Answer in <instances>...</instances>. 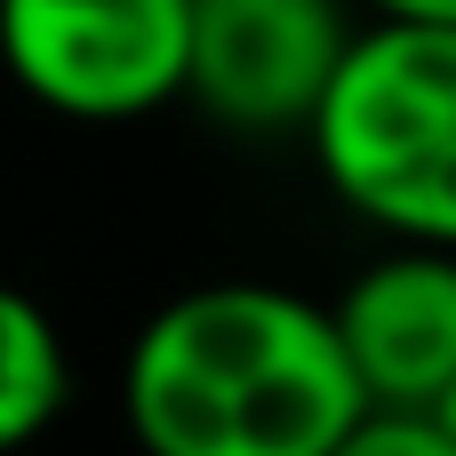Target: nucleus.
<instances>
[{
  "label": "nucleus",
  "instance_id": "nucleus-1",
  "mask_svg": "<svg viewBox=\"0 0 456 456\" xmlns=\"http://www.w3.org/2000/svg\"><path fill=\"white\" fill-rule=\"evenodd\" d=\"M120 417L144 456H337L369 393L329 305L273 281H208L128 337Z\"/></svg>",
  "mask_w": 456,
  "mask_h": 456
},
{
  "label": "nucleus",
  "instance_id": "nucleus-2",
  "mask_svg": "<svg viewBox=\"0 0 456 456\" xmlns=\"http://www.w3.org/2000/svg\"><path fill=\"white\" fill-rule=\"evenodd\" d=\"M305 144L361 224L456 256V24L369 16Z\"/></svg>",
  "mask_w": 456,
  "mask_h": 456
},
{
  "label": "nucleus",
  "instance_id": "nucleus-3",
  "mask_svg": "<svg viewBox=\"0 0 456 456\" xmlns=\"http://www.w3.org/2000/svg\"><path fill=\"white\" fill-rule=\"evenodd\" d=\"M0 72L72 128L192 96V0H0Z\"/></svg>",
  "mask_w": 456,
  "mask_h": 456
},
{
  "label": "nucleus",
  "instance_id": "nucleus-4",
  "mask_svg": "<svg viewBox=\"0 0 456 456\" xmlns=\"http://www.w3.org/2000/svg\"><path fill=\"white\" fill-rule=\"evenodd\" d=\"M353 40L345 0H192V104L224 136H313Z\"/></svg>",
  "mask_w": 456,
  "mask_h": 456
},
{
  "label": "nucleus",
  "instance_id": "nucleus-5",
  "mask_svg": "<svg viewBox=\"0 0 456 456\" xmlns=\"http://www.w3.org/2000/svg\"><path fill=\"white\" fill-rule=\"evenodd\" d=\"M329 313H337V337L353 353L369 409L425 417L456 385V256L449 248H393V256L361 265Z\"/></svg>",
  "mask_w": 456,
  "mask_h": 456
},
{
  "label": "nucleus",
  "instance_id": "nucleus-6",
  "mask_svg": "<svg viewBox=\"0 0 456 456\" xmlns=\"http://www.w3.org/2000/svg\"><path fill=\"white\" fill-rule=\"evenodd\" d=\"M72 409V353L40 297L0 281V456H24Z\"/></svg>",
  "mask_w": 456,
  "mask_h": 456
},
{
  "label": "nucleus",
  "instance_id": "nucleus-7",
  "mask_svg": "<svg viewBox=\"0 0 456 456\" xmlns=\"http://www.w3.org/2000/svg\"><path fill=\"white\" fill-rule=\"evenodd\" d=\"M337 456H456V441L433 425V417H401V409H369L361 433Z\"/></svg>",
  "mask_w": 456,
  "mask_h": 456
},
{
  "label": "nucleus",
  "instance_id": "nucleus-8",
  "mask_svg": "<svg viewBox=\"0 0 456 456\" xmlns=\"http://www.w3.org/2000/svg\"><path fill=\"white\" fill-rule=\"evenodd\" d=\"M369 16H401V24H456V0H361Z\"/></svg>",
  "mask_w": 456,
  "mask_h": 456
},
{
  "label": "nucleus",
  "instance_id": "nucleus-9",
  "mask_svg": "<svg viewBox=\"0 0 456 456\" xmlns=\"http://www.w3.org/2000/svg\"><path fill=\"white\" fill-rule=\"evenodd\" d=\"M425 417H433V425H441V433H449V441H456V385H449V393H441V401H433V409H425Z\"/></svg>",
  "mask_w": 456,
  "mask_h": 456
}]
</instances>
